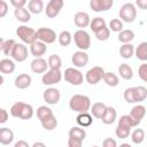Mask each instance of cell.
<instances>
[{"label": "cell", "mask_w": 147, "mask_h": 147, "mask_svg": "<svg viewBox=\"0 0 147 147\" xmlns=\"http://www.w3.org/2000/svg\"><path fill=\"white\" fill-rule=\"evenodd\" d=\"M91 107V99L84 94H75L69 100V108L76 113L88 111Z\"/></svg>", "instance_id": "obj_1"}, {"label": "cell", "mask_w": 147, "mask_h": 147, "mask_svg": "<svg viewBox=\"0 0 147 147\" xmlns=\"http://www.w3.org/2000/svg\"><path fill=\"white\" fill-rule=\"evenodd\" d=\"M74 41L78 49L80 51H87L91 47V37L87 31L84 29H79L74 33Z\"/></svg>", "instance_id": "obj_2"}, {"label": "cell", "mask_w": 147, "mask_h": 147, "mask_svg": "<svg viewBox=\"0 0 147 147\" xmlns=\"http://www.w3.org/2000/svg\"><path fill=\"white\" fill-rule=\"evenodd\" d=\"M137 18V8L133 3L126 2L119 9V20L125 23H132Z\"/></svg>", "instance_id": "obj_3"}, {"label": "cell", "mask_w": 147, "mask_h": 147, "mask_svg": "<svg viewBox=\"0 0 147 147\" xmlns=\"http://www.w3.org/2000/svg\"><path fill=\"white\" fill-rule=\"evenodd\" d=\"M16 36L23 41V44H32L37 40V31L30 26L21 25L16 29Z\"/></svg>", "instance_id": "obj_4"}, {"label": "cell", "mask_w": 147, "mask_h": 147, "mask_svg": "<svg viewBox=\"0 0 147 147\" xmlns=\"http://www.w3.org/2000/svg\"><path fill=\"white\" fill-rule=\"evenodd\" d=\"M64 80L71 85H75V86H78L83 83L84 80V76L82 74V71L78 69V68H74V67H70V68H67L64 70Z\"/></svg>", "instance_id": "obj_5"}, {"label": "cell", "mask_w": 147, "mask_h": 147, "mask_svg": "<svg viewBox=\"0 0 147 147\" xmlns=\"http://www.w3.org/2000/svg\"><path fill=\"white\" fill-rule=\"evenodd\" d=\"M61 79H62V74L59 69H49L42 74L41 83L46 86H52V85L59 84Z\"/></svg>", "instance_id": "obj_6"}, {"label": "cell", "mask_w": 147, "mask_h": 147, "mask_svg": "<svg viewBox=\"0 0 147 147\" xmlns=\"http://www.w3.org/2000/svg\"><path fill=\"white\" fill-rule=\"evenodd\" d=\"M103 74H105V69L102 67L95 65V67H92L91 69H88L86 71L84 79H86V82L90 85H96L100 80H102Z\"/></svg>", "instance_id": "obj_7"}, {"label": "cell", "mask_w": 147, "mask_h": 147, "mask_svg": "<svg viewBox=\"0 0 147 147\" xmlns=\"http://www.w3.org/2000/svg\"><path fill=\"white\" fill-rule=\"evenodd\" d=\"M57 36L55 31L51 28H39L37 30V40H40L42 42L47 44H53L56 40Z\"/></svg>", "instance_id": "obj_8"}, {"label": "cell", "mask_w": 147, "mask_h": 147, "mask_svg": "<svg viewBox=\"0 0 147 147\" xmlns=\"http://www.w3.org/2000/svg\"><path fill=\"white\" fill-rule=\"evenodd\" d=\"M63 5H64L63 0H49L45 9L46 16L49 18H55L60 14L61 9L63 8Z\"/></svg>", "instance_id": "obj_9"}, {"label": "cell", "mask_w": 147, "mask_h": 147, "mask_svg": "<svg viewBox=\"0 0 147 147\" xmlns=\"http://www.w3.org/2000/svg\"><path fill=\"white\" fill-rule=\"evenodd\" d=\"M10 56L16 62H24L28 59V47L24 44L16 42L11 51Z\"/></svg>", "instance_id": "obj_10"}, {"label": "cell", "mask_w": 147, "mask_h": 147, "mask_svg": "<svg viewBox=\"0 0 147 147\" xmlns=\"http://www.w3.org/2000/svg\"><path fill=\"white\" fill-rule=\"evenodd\" d=\"M114 6V0H90V8L93 11H107Z\"/></svg>", "instance_id": "obj_11"}, {"label": "cell", "mask_w": 147, "mask_h": 147, "mask_svg": "<svg viewBox=\"0 0 147 147\" xmlns=\"http://www.w3.org/2000/svg\"><path fill=\"white\" fill-rule=\"evenodd\" d=\"M42 98L44 100L46 101V103L48 105H56L59 103L60 101V98H61V93L57 88L55 87H48L42 93Z\"/></svg>", "instance_id": "obj_12"}, {"label": "cell", "mask_w": 147, "mask_h": 147, "mask_svg": "<svg viewBox=\"0 0 147 147\" xmlns=\"http://www.w3.org/2000/svg\"><path fill=\"white\" fill-rule=\"evenodd\" d=\"M71 62L76 68H83L88 63V54L85 51H77L71 56Z\"/></svg>", "instance_id": "obj_13"}, {"label": "cell", "mask_w": 147, "mask_h": 147, "mask_svg": "<svg viewBox=\"0 0 147 147\" xmlns=\"http://www.w3.org/2000/svg\"><path fill=\"white\" fill-rule=\"evenodd\" d=\"M129 115L132 117V119H133L136 126H138V125L141 123V119H142V118L145 117V115H146V107L142 106V105H136V106L131 109V111H130Z\"/></svg>", "instance_id": "obj_14"}, {"label": "cell", "mask_w": 147, "mask_h": 147, "mask_svg": "<svg viewBox=\"0 0 147 147\" xmlns=\"http://www.w3.org/2000/svg\"><path fill=\"white\" fill-rule=\"evenodd\" d=\"M30 68H31V71L34 74H44L47 70L48 64H47V61L45 59L34 57L30 63Z\"/></svg>", "instance_id": "obj_15"}, {"label": "cell", "mask_w": 147, "mask_h": 147, "mask_svg": "<svg viewBox=\"0 0 147 147\" xmlns=\"http://www.w3.org/2000/svg\"><path fill=\"white\" fill-rule=\"evenodd\" d=\"M90 21H91L90 15L86 11H77L74 16V23L79 29L87 28L90 25Z\"/></svg>", "instance_id": "obj_16"}, {"label": "cell", "mask_w": 147, "mask_h": 147, "mask_svg": "<svg viewBox=\"0 0 147 147\" xmlns=\"http://www.w3.org/2000/svg\"><path fill=\"white\" fill-rule=\"evenodd\" d=\"M47 51V46L45 42L40 40H34L32 44H30V53L34 57H41Z\"/></svg>", "instance_id": "obj_17"}, {"label": "cell", "mask_w": 147, "mask_h": 147, "mask_svg": "<svg viewBox=\"0 0 147 147\" xmlns=\"http://www.w3.org/2000/svg\"><path fill=\"white\" fill-rule=\"evenodd\" d=\"M15 86L18 88V90H25V88H28L30 85H31V83H32V78H31V76L30 75H28V74H21V75H18L16 78H15Z\"/></svg>", "instance_id": "obj_18"}, {"label": "cell", "mask_w": 147, "mask_h": 147, "mask_svg": "<svg viewBox=\"0 0 147 147\" xmlns=\"http://www.w3.org/2000/svg\"><path fill=\"white\" fill-rule=\"evenodd\" d=\"M116 117H117V113H116V109L114 108V107H108L107 106V108H106V110H105V114L102 115V117H101V121H102V123L103 124H106V125H111L115 121H116Z\"/></svg>", "instance_id": "obj_19"}, {"label": "cell", "mask_w": 147, "mask_h": 147, "mask_svg": "<svg viewBox=\"0 0 147 147\" xmlns=\"http://www.w3.org/2000/svg\"><path fill=\"white\" fill-rule=\"evenodd\" d=\"M14 141V132L9 127H0V144L8 146Z\"/></svg>", "instance_id": "obj_20"}, {"label": "cell", "mask_w": 147, "mask_h": 147, "mask_svg": "<svg viewBox=\"0 0 147 147\" xmlns=\"http://www.w3.org/2000/svg\"><path fill=\"white\" fill-rule=\"evenodd\" d=\"M14 16L15 18L21 22V23H28L30 20H31V13L25 8V7H22V8H15L14 10Z\"/></svg>", "instance_id": "obj_21"}, {"label": "cell", "mask_w": 147, "mask_h": 147, "mask_svg": "<svg viewBox=\"0 0 147 147\" xmlns=\"http://www.w3.org/2000/svg\"><path fill=\"white\" fill-rule=\"evenodd\" d=\"M76 122L79 126L82 127H87L90 125H92L93 123V116L91 114H88L87 111L84 113H78L77 117H76Z\"/></svg>", "instance_id": "obj_22"}, {"label": "cell", "mask_w": 147, "mask_h": 147, "mask_svg": "<svg viewBox=\"0 0 147 147\" xmlns=\"http://www.w3.org/2000/svg\"><path fill=\"white\" fill-rule=\"evenodd\" d=\"M14 71H15V63H14V60L8 59V57L0 60V72H1V74L9 75V74H13Z\"/></svg>", "instance_id": "obj_23"}, {"label": "cell", "mask_w": 147, "mask_h": 147, "mask_svg": "<svg viewBox=\"0 0 147 147\" xmlns=\"http://www.w3.org/2000/svg\"><path fill=\"white\" fill-rule=\"evenodd\" d=\"M107 106L103 103V102H95L93 103L91 107H90V110H91V115L94 117V118H98V119H101L102 115L105 114V110H106Z\"/></svg>", "instance_id": "obj_24"}, {"label": "cell", "mask_w": 147, "mask_h": 147, "mask_svg": "<svg viewBox=\"0 0 147 147\" xmlns=\"http://www.w3.org/2000/svg\"><path fill=\"white\" fill-rule=\"evenodd\" d=\"M28 10L31 14L39 15L44 10V2H42V0H30L28 2Z\"/></svg>", "instance_id": "obj_25"}, {"label": "cell", "mask_w": 147, "mask_h": 147, "mask_svg": "<svg viewBox=\"0 0 147 147\" xmlns=\"http://www.w3.org/2000/svg\"><path fill=\"white\" fill-rule=\"evenodd\" d=\"M134 55L138 60L146 62L147 61V41H142L138 45L137 48H134Z\"/></svg>", "instance_id": "obj_26"}, {"label": "cell", "mask_w": 147, "mask_h": 147, "mask_svg": "<svg viewBox=\"0 0 147 147\" xmlns=\"http://www.w3.org/2000/svg\"><path fill=\"white\" fill-rule=\"evenodd\" d=\"M119 55L123 57V59H131L133 55H134V46L131 44V42H126V44H123L119 48Z\"/></svg>", "instance_id": "obj_27"}, {"label": "cell", "mask_w": 147, "mask_h": 147, "mask_svg": "<svg viewBox=\"0 0 147 147\" xmlns=\"http://www.w3.org/2000/svg\"><path fill=\"white\" fill-rule=\"evenodd\" d=\"M68 136H69V138H74V139L84 141V139L86 138V131H85L84 129H82V127L72 126V127L69 130Z\"/></svg>", "instance_id": "obj_28"}, {"label": "cell", "mask_w": 147, "mask_h": 147, "mask_svg": "<svg viewBox=\"0 0 147 147\" xmlns=\"http://www.w3.org/2000/svg\"><path fill=\"white\" fill-rule=\"evenodd\" d=\"M102 80L108 86H110V87H115V86H117L119 84V79H118L117 75L114 74V72H111V71H108V72L105 71L103 77H102Z\"/></svg>", "instance_id": "obj_29"}, {"label": "cell", "mask_w": 147, "mask_h": 147, "mask_svg": "<svg viewBox=\"0 0 147 147\" xmlns=\"http://www.w3.org/2000/svg\"><path fill=\"white\" fill-rule=\"evenodd\" d=\"M40 123H41V126H42L45 130L52 131V130H54V129L57 126V118H56V117L54 116V114H53V115H51V116H48V117L41 119Z\"/></svg>", "instance_id": "obj_30"}, {"label": "cell", "mask_w": 147, "mask_h": 147, "mask_svg": "<svg viewBox=\"0 0 147 147\" xmlns=\"http://www.w3.org/2000/svg\"><path fill=\"white\" fill-rule=\"evenodd\" d=\"M118 74H119V76H121L123 79H125V80H130V79H132V77H133V70H132V68H131L129 64H126V63H122V64L118 67Z\"/></svg>", "instance_id": "obj_31"}, {"label": "cell", "mask_w": 147, "mask_h": 147, "mask_svg": "<svg viewBox=\"0 0 147 147\" xmlns=\"http://www.w3.org/2000/svg\"><path fill=\"white\" fill-rule=\"evenodd\" d=\"M133 93H134L136 103L141 102V101H145L146 98H147V88L145 86H142V85L134 86L133 87Z\"/></svg>", "instance_id": "obj_32"}, {"label": "cell", "mask_w": 147, "mask_h": 147, "mask_svg": "<svg viewBox=\"0 0 147 147\" xmlns=\"http://www.w3.org/2000/svg\"><path fill=\"white\" fill-rule=\"evenodd\" d=\"M57 40H59V44H60L62 47H67V46H69V45L71 44V41H72V34H71L69 31H67V30L61 31L60 34L57 36Z\"/></svg>", "instance_id": "obj_33"}, {"label": "cell", "mask_w": 147, "mask_h": 147, "mask_svg": "<svg viewBox=\"0 0 147 147\" xmlns=\"http://www.w3.org/2000/svg\"><path fill=\"white\" fill-rule=\"evenodd\" d=\"M118 41H121L122 44H126V42H131L134 39V32L132 30H122L118 32V37H117Z\"/></svg>", "instance_id": "obj_34"}, {"label": "cell", "mask_w": 147, "mask_h": 147, "mask_svg": "<svg viewBox=\"0 0 147 147\" xmlns=\"http://www.w3.org/2000/svg\"><path fill=\"white\" fill-rule=\"evenodd\" d=\"M47 64L49 69H61L62 67V60L57 54H52L48 60H47Z\"/></svg>", "instance_id": "obj_35"}, {"label": "cell", "mask_w": 147, "mask_h": 147, "mask_svg": "<svg viewBox=\"0 0 147 147\" xmlns=\"http://www.w3.org/2000/svg\"><path fill=\"white\" fill-rule=\"evenodd\" d=\"M107 24H106V21H105V18H102V17H94V18H92V21H90V28H91V30L93 31V32H96L98 30H100L101 28H103V26H106Z\"/></svg>", "instance_id": "obj_36"}, {"label": "cell", "mask_w": 147, "mask_h": 147, "mask_svg": "<svg viewBox=\"0 0 147 147\" xmlns=\"http://www.w3.org/2000/svg\"><path fill=\"white\" fill-rule=\"evenodd\" d=\"M131 134V140L136 145H140L145 140V131L142 129H136Z\"/></svg>", "instance_id": "obj_37"}, {"label": "cell", "mask_w": 147, "mask_h": 147, "mask_svg": "<svg viewBox=\"0 0 147 147\" xmlns=\"http://www.w3.org/2000/svg\"><path fill=\"white\" fill-rule=\"evenodd\" d=\"M32 116H33V108H32V106L24 102V106H23V108L21 110V114H20L18 118L26 121V119H30Z\"/></svg>", "instance_id": "obj_38"}, {"label": "cell", "mask_w": 147, "mask_h": 147, "mask_svg": "<svg viewBox=\"0 0 147 147\" xmlns=\"http://www.w3.org/2000/svg\"><path fill=\"white\" fill-rule=\"evenodd\" d=\"M94 34H95V37H96L98 40H100V41H106V40H108L109 37H110V30H109L108 26L106 25V26L101 28L100 30H98L96 32H94Z\"/></svg>", "instance_id": "obj_39"}, {"label": "cell", "mask_w": 147, "mask_h": 147, "mask_svg": "<svg viewBox=\"0 0 147 147\" xmlns=\"http://www.w3.org/2000/svg\"><path fill=\"white\" fill-rule=\"evenodd\" d=\"M130 133H131V127H126V126H122V125H117V127L115 130V134L119 139L129 138Z\"/></svg>", "instance_id": "obj_40"}, {"label": "cell", "mask_w": 147, "mask_h": 147, "mask_svg": "<svg viewBox=\"0 0 147 147\" xmlns=\"http://www.w3.org/2000/svg\"><path fill=\"white\" fill-rule=\"evenodd\" d=\"M51 115H53V111H52V109L49 108V107H47V106H40L38 109H37V117L41 121V119H44V118H46V117H48V116H51Z\"/></svg>", "instance_id": "obj_41"}, {"label": "cell", "mask_w": 147, "mask_h": 147, "mask_svg": "<svg viewBox=\"0 0 147 147\" xmlns=\"http://www.w3.org/2000/svg\"><path fill=\"white\" fill-rule=\"evenodd\" d=\"M118 125L131 127V129L132 127H137L136 124H134V122H133V119H132V117L130 115H123V116H121L119 119H118Z\"/></svg>", "instance_id": "obj_42"}, {"label": "cell", "mask_w": 147, "mask_h": 147, "mask_svg": "<svg viewBox=\"0 0 147 147\" xmlns=\"http://www.w3.org/2000/svg\"><path fill=\"white\" fill-rule=\"evenodd\" d=\"M15 44H16V41H15L14 39H7V40H5V41H3L2 52H3V54H5L6 56H10L11 51H13V48H14Z\"/></svg>", "instance_id": "obj_43"}, {"label": "cell", "mask_w": 147, "mask_h": 147, "mask_svg": "<svg viewBox=\"0 0 147 147\" xmlns=\"http://www.w3.org/2000/svg\"><path fill=\"white\" fill-rule=\"evenodd\" d=\"M109 30H111L113 32H119L123 30V22L119 18H113L109 22Z\"/></svg>", "instance_id": "obj_44"}, {"label": "cell", "mask_w": 147, "mask_h": 147, "mask_svg": "<svg viewBox=\"0 0 147 147\" xmlns=\"http://www.w3.org/2000/svg\"><path fill=\"white\" fill-rule=\"evenodd\" d=\"M23 106H24V102H23V101H17V102H15V103L11 106L10 110H9V111H10V115H11L13 117H18L20 114H21V110H22Z\"/></svg>", "instance_id": "obj_45"}, {"label": "cell", "mask_w": 147, "mask_h": 147, "mask_svg": "<svg viewBox=\"0 0 147 147\" xmlns=\"http://www.w3.org/2000/svg\"><path fill=\"white\" fill-rule=\"evenodd\" d=\"M123 96H124V100H125L127 103H136L134 93H133V87H127V88H125V91H124V93H123Z\"/></svg>", "instance_id": "obj_46"}, {"label": "cell", "mask_w": 147, "mask_h": 147, "mask_svg": "<svg viewBox=\"0 0 147 147\" xmlns=\"http://www.w3.org/2000/svg\"><path fill=\"white\" fill-rule=\"evenodd\" d=\"M138 76L142 82H147V63H142L140 64L139 69H138Z\"/></svg>", "instance_id": "obj_47"}, {"label": "cell", "mask_w": 147, "mask_h": 147, "mask_svg": "<svg viewBox=\"0 0 147 147\" xmlns=\"http://www.w3.org/2000/svg\"><path fill=\"white\" fill-rule=\"evenodd\" d=\"M7 13H8V5L6 1L1 0V2H0V18L5 17L7 15Z\"/></svg>", "instance_id": "obj_48"}, {"label": "cell", "mask_w": 147, "mask_h": 147, "mask_svg": "<svg viewBox=\"0 0 147 147\" xmlns=\"http://www.w3.org/2000/svg\"><path fill=\"white\" fill-rule=\"evenodd\" d=\"M9 2L14 8H22L26 5L28 0H9Z\"/></svg>", "instance_id": "obj_49"}, {"label": "cell", "mask_w": 147, "mask_h": 147, "mask_svg": "<svg viewBox=\"0 0 147 147\" xmlns=\"http://www.w3.org/2000/svg\"><path fill=\"white\" fill-rule=\"evenodd\" d=\"M102 146L103 147H116L117 146V142L115 139L113 138H106L103 141H102Z\"/></svg>", "instance_id": "obj_50"}, {"label": "cell", "mask_w": 147, "mask_h": 147, "mask_svg": "<svg viewBox=\"0 0 147 147\" xmlns=\"http://www.w3.org/2000/svg\"><path fill=\"white\" fill-rule=\"evenodd\" d=\"M8 117H9L8 111L6 109H3V108H0V124L6 123L8 121Z\"/></svg>", "instance_id": "obj_51"}, {"label": "cell", "mask_w": 147, "mask_h": 147, "mask_svg": "<svg viewBox=\"0 0 147 147\" xmlns=\"http://www.w3.org/2000/svg\"><path fill=\"white\" fill-rule=\"evenodd\" d=\"M82 144H83V141H80V140H77V139H74V138L68 139V146L69 147H80Z\"/></svg>", "instance_id": "obj_52"}, {"label": "cell", "mask_w": 147, "mask_h": 147, "mask_svg": "<svg viewBox=\"0 0 147 147\" xmlns=\"http://www.w3.org/2000/svg\"><path fill=\"white\" fill-rule=\"evenodd\" d=\"M134 6H137L138 8L142 9V10H145V9H147V0H136V5Z\"/></svg>", "instance_id": "obj_53"}, {"label": "cell", "mask_w": 147, "mask_h": 147, "mask_svg": "<svg viewBox=\"0 0 147 147\" xmlns=\"http://www.w3.org/2000/svg\"><path fill=\"white\" fill-rule=\"evenodd\" d=\"M15 147H29V144L24 140H20L17 142H15Z\"/></svg>", "instance_id": "obj_54"}, {"label": "cell", "mask_w": 147, "mask_h": 147, "mask_svg": "<svg viewBox=\"0 0 147 147\" xmlns=\"http://www.w3.org/2000/svg\"><path fill=\"white\" fill-rule=\"evenodd\" d=\"M37 146H41V147H45V144L44 142H34L32 145V147H37Z\"/></svg>", "instance_id": "obj_55"}, {"label": "cell", "mask_w": 147, "mask_h": 147, "mask_svg": "<svg viewBox=\"0 0 147 147\" xmlns=\"http://www.w3.org/2000/svg\"><path fill=\"white\" fill-rule=\"evenodd\" d=\"M3 41H5V40H3V39H2L1 37H0V52L2 51V46H3Z\"/></svg>", "instance_id": "obj_56"}, {"label": "cell", "mask_w": 147, "mask_h": 147, "mask_svg": "<svg viewBox=\"0 0 147 147\" xmlns=\"http://www.w3.org/2000/svg\"><path fill=\"white\" fill-rule=\"evenodd\" d=\"M3 82H5V79H3V76H2V75H0V86L3 84Z\"/></svg>", "instance_id": "obj_57"}, {"label": "cell", "mask_w": 147, "mask_h": 147, "mask_svg": "<svg viewBox=\"0 0 147 147\" xmlns=\"http://www.w3.org/2000/svg\"><path fill=\"white\" fill-rule=\"evenodd\" d=\"M0 2H1V0H0Z\"/></svg>", "instance_id": "obj_58"}]
</instances>
